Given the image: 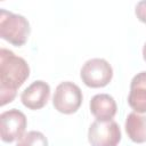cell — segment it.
Instances as JSON below:
<instances>
[{"label":"cell","instance_id":"obj_1","mask_svg":"<svg viewBox=\"0 0 146 146\" xmlns=\"http://www.w3.org/2000/svg\"><path fill=\"white\" fill-rule=\"evenodd\" d=\"M30 76V66L27 62L15 55L11 50L0 49V105L5 106L11 103L17 90Z\"/></svg>","mask_w":146,"mask_h":146},{"label":"cell","instance_id":"obj_2","mask_svg":"<svg viewBox=\"0 0 146 146\" xmlns=\"http://www.w3.org/2000/svg\"><path fill=\"white\" fill-rule=\"evenodd\" d=\"M31 33L29 21L19 14H14L6 9L0 10V36L15 47L26 43Z\"/></svg>","mask_w":146,"mask_h":146},{"label":"cell","instance_id":"obj_3","mask_svg":"<svg viewBox=\"0 0 146 146\" xmlns=\"http://www.w3.org/2000/svg\"><path fill=\"white\" fill-rule=\"evenodd\" d=\"M80 78L89 88H104L112 81L113 68L104 58H91L81 67Z\"/></svg>","mask_w":146,"mask_h":146},{"label":"cell","instance_id":"obj_4","mask_svg":"<svg viewBox=\"0 0 146 146\" xmlns=\"http://www.w3.org/2000/svg\"><path fill=\"white\" fill-rule=\"evenodd\" d=\"M82 91L79 86L71 81L60 82L52 96V105L56 111L63 114L75 113L82 104Z\"/></svg>","mask_w":146,"mask_h":146},{"label":"cell","instance_id":"obj_5","mask_svg":"<svg viewBox=\"0 0 146 146\" xmlns=\"http://www.w3.org/2000/svg\"><path fill=\"white\" fill-rule=\"evenodd\" d=\"M121 130L113 121H94L88 130V140L91 146H117L121 141Z\"/></svg>","mask_w":146,"mask_h":146},{"label":"cell","instance_id":"obj_6","mask_svg":"<svg viewBox=\"0 0 146 146\" xmlns=\"http://www.w3.org/2000/svg\"><path fill=\"white\" fill-rule=\"evenodd\" d=\"M27 120L25 114L17 110L11 108L0 114V137L5 143H13L19 139L26 129Z\"/></svg>","mask_w":146,"mask_h":146},{"label":"cell","instance_id":"obj_7","mask_svg":"<svg viewBox=\"0 0 146 146\" xmlns=\"http://www.w3.org/2000/svg\"><path fill=\"white\" fill-rule=\"evenodd\" d=\"M50 97V87L42 80L32 82L21 95L22 104L29 110L36 111L46 106Z\"/></svg>","mask_w":146,"mask_h":146},{"label":"cell","instance_id":"obj_8","mask_svg":"<svg viewBox=\"0 0 146 146\" xmlns=\"http://www.w3.org/2000/svg\"><path fill=\"white\" fill-rule=\"evenodd\" d=\"M128 104L136 113H146V71L139 72L132 78Z\"/></svg>","mask_w":146,"mask_h":146},{"label":"cell","instance_id":"obj_9","mask_svg":"<svg viewBox=\"0 0 146 146\" xmlns=\"http://www.w3.org/2000/svg\"><path fill=\"white\" fill-rule=\"evenodd\" d=\"M90 112L98 121H110L116 114L117 105L114 98L108 94H97L89 103Z\"/></svg>","mask_w":146,"mask_h":146},{"label":"cell","instance_id":"obj_10","mask_svg":"<svg viewBox=\"0 0 146 146\" xmlns=\"http://www.w3.org/2000/svg\"><path fill=\"white\" fill-rule=\"evenodd\" d=\"M125 132L130 140L136 144L146 143V115L131 112L128 114L124 123Z\"/></svg>","mask_w":146,"mask_h":146},{"label":"cell","instance_id":"obj_11","mask_svg":"<svg viewBox=\"0 0 146 146\" xmlns=\"http://www.w3.org/2000/svg\"><path fill=\"white\" fill-rule=\"evenodd\" d=\"M16 146H48V139L42 132L32 130L24 133L18 139Z\"/></svg>","mask_w":146,"mask_h":146},{"label":"cell","instance_id":"obj_12","mask_svg":"<svg viewBox=\"0 0 146 146\" xmlns=\"http://www.w3.org/2000/svg\"><path fill=\"white\" fill-rule=\"evenodd\" d=\"M135 14H136L138 21H140L141 23L146 24V0L139 1V2L136 5Z\"/></svg>","mask_w":146,"mask_h":146},{"label":"cell","instance_id":"obj_13","mask_svg":"<svg viewBox=\"0 0 146 146\" xmlns=\"http://www.w3.org/2000/svg\"><path fill=\"white\" fill-rule=\"evenodd\" d=\"M143 58H144V60L146 62V42H145V44H144V47H143Z\"/></svg>","mask_w":146,"mask_h":146}]
</instances>
